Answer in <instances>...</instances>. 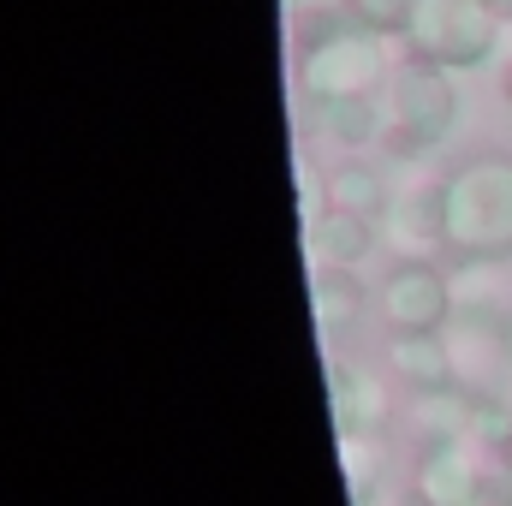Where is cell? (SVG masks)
I'll list each match as a JSON object with an SVG mask.
<instances>
[{
    "label": "cell",
    "instance_id": "6da1fadb",
    "mask_svg": "<svg viewBox=\"0 0 512 506\" xmlns=\"http://www.w3.org/2000/svg\"><path fill=\"white\" fill-rule=\"evenodd\" d=\"M441 239L465 256L512 251V161H471L441 191Z\"/></svg>",
    "mask_w": 512,
    "mask_h": 506
},
{
    "label": "cell",
    "instance_id": "7a4b0ae2",
    "mask_svg": "<svg viewBox=\"0 0 512 506\" xmlns=\"http://www.w3.org/2000/svg\"><path fill=\"white\" fill-rule=\"evenodd\" d=\"M298 72H304V84H310L322 102H334V96H364V90L382 78V42H376L370 24H328V30L310 36Z\"/></svg>",
    "mask_w": 512,
    "mask_h": 506
},
{
    "label": "cell",
    "instance_id": "3957f363",
    "mask_svg": "<svg viewBox=\"0 0 512 506\" xmlns=\"http://www.w3.org/2000/svg\"><path fill=\"white\" fill-rule=\"evenodd\" d=\"M411 42L435 66H477L495 48V18L483 0H417L411 6Z\"/></svg>",
    "mask_w": 512,
    "mask_h": 506
},
{
    "label": "cell",
    "instance_id": "277c9868",
    "mask_svg": "<svg viewBox=\"0 0 512 506\" xmlns=\"http://www.w3.org/2000/svg\"><path fill=\"white\" fill-rule=\"evenodd\" d=\"M393 126L405 137V149H429L453 126V84L435 66H417L405 78H393Z\"/></svg>",
    "mask_w": 512,
    "mask_h": 506
},
{
    "label": "cell",
    "instance_id": "5b68a950",
    "mask_svg": "<svg viewBox=\"0 0 512 506\" xmlns=\"http://www.w3.org/2000/svg\"><path fill=\"white\" fill-rule=\"evenodd\" d=\"M382 304H387V316H393V328H405V334H435L441 316H447V286H441L435 268L405 262V268L387 280Z\"/></svg>",
    "mask_w": 512,
    "mask_h": 506
},
{
    "label": "cell",
    "instance_id": "8992f818",
    "mask_svg": "<svg viewBox=\"0 0 512 506\" xmlns=\"http://www.w3.org/2000/svg\"><path fill=\"white\" fill-rule=\"evenodd\" d=\"M352 6H358V24L387 30V24H411V6L417 0H352Z\"/></svg>",
    "mask_w": 512,
    "mask_h": 506
},
{
    "label": "cell",
    "instance_id": "52a82bcc",
    "mask_svg": "<svg viewBox=\"0 0 512 506\" xmlns=\"http://www.w3.org/2000/svg\"><path fill=\"white\" fill-rule=\"evenodd\" d=\"M507 102H512V72H507Z\"/></svg>",
    "mask_w": 512,
    "mask_h": 506
}]
</instances>
